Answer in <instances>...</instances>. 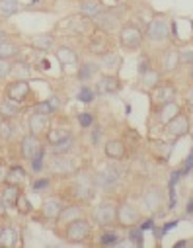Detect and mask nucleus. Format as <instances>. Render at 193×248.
Listing matches in <instances>:
<instances>
[{
    "instance_id": "obj_21",
    "label": "nucleus",
    "mask_w": 193,
    "mask_h": 248,
    "mask_svg": "<svg viewBox=\"0 0 193 248\" xmlns=\"http://www.w3.org/2000/svg\"><path fill=\"white\" fill-rule=\"evenodd\" d=\"M18 113H20V104L12 102L6 96H4V100H0V117H2V119H12Z\"/></svg>"
},
{
    "instance_id": "obj_42",
    "label": "nucleus",
    "mask_w": 193,
    "mask_h": 248,
    "mask_svg": "<svg viewBox=\"0 0 193 248\" xmlns=\"http://www.w3.org/2000/svg\"><path fill=\"white\" fill-rule=\"evenodd\" d=\"M78 100H80V102L90 104V102L94 100V92H92L88 86H82V88H80V92H78Z\"/></svg>"
},
{
    "instance_id": "obj_37",
    "label": "nucleus",
    "mask_w": 193,
    "mask_h": 248,
    "mask_svg": "<svg viewBox=\"0 0 193 248\" xmlns=\"http://www.w3.org/2000/svg\"><path fill=\"white\" fill-rule=\"evenodd\" d=\"M43 156H45V151H43V147L35 153V156L31 158V168H33V172H41L43 170Z\"/></svg>"
},
{
    "instance_id": "obj_18",
    "label": "nucleus",
    "mask_w": 193,
    "mask_h": 248,
    "mask_svg": "<svg viewBox=\"0 0 193 248\" xmlns=\"http://www.w3.org/2000/svg\"><path fill=\"white\" fill-rule=\"evenodd\" d=\"M160 82H162V75L158 71H154V69H150L145 75H141V88L147 90V92H152Z\"/></svg>"
},
{
    "instance_id": "obj_4",
    "label": "nucleus",
    "mask_w": 193,
    "mask_h": 248,
    "mask_svg": "<svg viewBox=\"0 0 193 248\" xmlns=\"http://www.w3.org/2000/svg\"><path fill=\"white\" fill-rule=\"evenodd\" d=\"M139 219H141V213H139L137 205L129 203V202H123V203L117 205V223L121 227L131 229V227H135L139 223Z\"/></svg>"
},
{
    "instance_id": "obj_5",
    "label": "nucleus",
    "mask_w": 193,
    "mask_h": 248,
    "mask_svg": "<svg viewBox=\"0 0 193 248\" xmlns=\"http://www.w3.org/2000/svg\"><path fill=\"white\" fill-rule=\"evenodd\" d=\"M64 236H67V240H71V242H84L90 236V223L82 217L71 221L67 231H64Z\"/></svg>"
},
{
    "instance_id": "obj_48",
    "label": "nucleus",
    "mask_w": 193,
    "mask_h": 248,
    "mask_svg": "<svg viewBox=\"0 0 193 248\" xmlns=\"http://www.w3.org/2000/svg\"><path fill=\"white\" fill-rule=\"evenodd\" d=\"M154 227H156V225H154V219H152V217H150V219H145V223L141 225L143 231H154Z\"/></svg>"
},
{
    "instance_id": "obj_2",
    "label": "nucleus",
    "mask_w": 193,
    "mask_h": 248,
    "mask_svg": "<svg viewBox=\"0 0 193 248\" xmlns=\"http://www.w3.org/2000/svg\"><path fill=\"white\" fill-rule=\"evenodd\" d=\"M119 180H121V170H119L115 164H111V166H107V168H102V170L94 176V184L98 186V188L105 190V192L115 190L117 184H119Z\"/></svg>"
},
{
    "instance_id": "obj_24",
    "label": "nucleus",
    "mask_w": 193,
    "mask_h": 248,
    "mask_svg": "<svg viewBox=\"0 0 193 248\" xmlns=\"http://www.w3.org/2000/svg\"><path fill=\"white\" fill-rule=\"evenodd\" d=\"M90 53H94V55H105V53H109L107 51V41H105V35L104 33H96L94 37H92V41H90Z\"/></svg>"
},
{
    "instance_id": "obj_32",
    "label": "nucleus",
    "mask_w": 193,
    "mask_h": 248,
    "mask_svg": "<svg viewBox=\"0 0 193 248\" xmlns=\"http://www.w3.org/2000/svg\"><path fill=\"white\" fill-rule=\"evenodd\" d=\"M18 53H20V49L16 43H12V41L0 43V59H14Z\"/></svg>"
},
{
    "instance_id": "obj_36",
    "label": "nucleus",
    "mask_w": 193,
    "mask_h": 248,
    "mask_svg": "<svg viewBox=\"0 0 193 248\" xmlns=\"http://www.w3.org/2000/svg\"><path fill=\"white\" fill-rule=\"evenodd\" d=\"M35 113H43V115H51V113H57V109L53 108V104L47 100V102H41V104H35L31 108Z\"/></svg>"
},
{
    "instance_id": "obj_19",
    "label": "nucleus",
    "mask_w": 193,
    "mask_h": 248,
    "mask_svg": "<svg viewBox=\"0 0 193 248\" xmlns=\"http://www.w3.org/2000/svg\"><path fill=\"white\" fill-rule=\"evenodd\" d=\"M62 202L60 200H57V198H49V200H45V203H43V215L47 217V219H59V215H60V211H62Z\"/></svg>"
},
{
    "instance_id": "obj_38",
    "label": "nucleus",
    "mask_w": 193,
    "mask_h": 248,
    "mask_svg": "<svg viewBox=\"0 0 193 248\" xmlns=\"http://www.w3.org/2000/svg\"><path fill=\"white\" fill-rule=\"evenodd\" d=\"M8 75H12V61L10 59H0V80L8 78Z\"/></svg>"
},
{
    "instance_id": "obj_9",
    "label": "nucleus",
    "mask_w": 193,
    "mask_h": 248,
    "mask_svg": "<svg viewBox=\"0 0 193 248\" xmlns=\"http://www.w3.org/2000/svg\"><path fill=\"white\" fill-rule=\"evenodd\" d=\"M143 205L150 213L160 211V207L164 205V192L160 188H156V186H150V188H147L145 194H143Z\"/></svg>"
},
{
    "instance_id": "obj_41",
    "label": "nucleus",
    "mask_w": 193,
    "mask_h": 248,
    "mask_svg": "<svg viewBox=\"0 0 193 248\" xmlns=\"http://www.w3.org/2000/svg\"><path fill=\"white\" fill-rule=\"evenodd\" d=\"M16 207L22 211V213H30L31 211V205H30V200L24 196V194H20V198H18V202H16Z\"/></svg>"
},
{
    "instance_id": "obj_26",
    "label": "nucleus",
    "mask_w": 193,
    "mask_h": 248,
    "mask_svg": "<svg viewBox=\"0 0 193 248\" xmlns=\"http://www.w3.org/2000/svg\"><path fill=\"white\" fill-rule=\"evenodd\" d=\"M181 111V108L178 106V102L174 100V102H170V104H164V106H160V121L162 123H168L174 115H178Z\"/></svg>"
},
{
    "instance_id": "obj_3",
    "label": "nucleus",
    "mask_w": 193,
    "mask_h": 248,
    "mask_svg": "<svg viewBox=\"0 0 193 248\" xmlns=\"http://www.w3.org/2000/svg\"><path fill=\"white\" fill-rule=\"evenodd\" d=\"M150 41H166L172 35V24L168 22L166 16H156L150 20L147 33H145Z\"/></svg>"
},
{
    "instance_id": "obj_14",
    "label": "nucleus",
    "mask_w": 193,
    "mask_h": 248,
    "mask_svg": "<svg viewBox=\"0 0 193 248\" xmlns=\"http://www.w3.org/2000/svg\"><path fill=\"white\" fill-rule=\"evenodd\" d=\"M39 149H41L39 137H35V135H31V133H30L28 137H24V139H22V156H24L26 160H31Z\"/></svg>"
},
{
    "instance_id": "obj_29",
    "label": "nucleus",
    "mask_w": 193,
    "mask_h": 248,
    "mask_svg": "<svg viewBox=\"0 0 193 248\" xmlns=\"http://www.w3.org/2000/svg\"><path fill=\"white\" fill-rule=\"evenodd\" d=\"M71 135H73V133H71L69 129H49V131H47V141H49V145L53 147V145L64 141V139L71 137Z\"/></svg>"
},
{
    "instance_id": "obj_54",
    "label": "nucleus",
    "mask_w": 193,
    "mask_h": 248,
    "mask_svg": "<svg viewBox=\"0 0 193 248\" xmlns=\"http://www.w3.org/2000/svg\"><path fill=\"white\" fill-rule=\"evenodd\" d=\"M0 232H2V229H0Z\"/></svg>"
},
{
    "instance_id": "obj_39",
    "label": "nucleus",
    "mask_w": 193,
    "mask_h": 248,
    "mask_svg": "<svg viewBox=\"0 0 193 248\" xmlns=\"http://www.w3.org/2000/svg\"><path fill=\"white\" fill-rule=\"evenodd\" d=\"M129 240L135 242L137 246H143L145 244V240H143V229H133L131 227V231H129Z\"/></svg>"
},
{
    "instance_id": "obj_13",
    "label": "nucleus",
    "mask_w": 193,
    "mask_h": 248,
    "mask_svg": "<svg viewBox=\"0 0 193 248\" xmlns=\"http://www.w3.org/2000/svg\"><path fill=\"white\" fill-rule=\"evenodd\" d=\"M179 65H181V53H179V49L172 47V49H168L162 55V71L164 73H174Z\"/></svg>"
},
{
    "instance_id": "obj_6",
    "label": "nucleus",
    "mask_w": 193,
    "mask_h": 248,
    "mask_svg": "<svg viewBox=\"0 0 193 248\" xmlns=\"http://www.w3.org/2000/svg\"><path fill=\"white\" fill-rule=\"evenodd\" d=\"M189 117L185 115V113H178V115H174L168 123H166V133L170 135V137H174V139H181V137H185L187 133H189Z\"/></svg>"
},
{
    "instance_id": "obj_27",
    "label": "nucleus",
    "mask_w": 193,
    "mask_h": 248,
    "mask_svg": "<svg viewBox=\"0 0 193 248\" xmlns=\"http://www.w3.org/2000/svg\"><path fill=\"white\" fill-rule=\"evenodd\" d=\"M18 198H20V188H18V186H14V184H8L6 190H4V198H2L4 205L6 207H14Z\"/></svg>"
},
{
    "instance_id": "obj_49",
    "label": "nucleus",
    "mask_w": 193,
    "mask_h": 248,
    "mask_svg": "<svg viewBox=\"0 0 193 248\" xmlns=\"http://www.w3.org/2000/svg\"><path fill=\"white\" fill-rule=\"evenodd\" d=\"M178 223H179V219H178V221H170V223H166V225L162 227V232H168L170 229H174V227H178Z\"/></svg>"
},
{
    "instance_id": "obj_53",
    "label": "nucleus",
    "mask_w": 193,
    "mask_h": 248,
    "mask_svg": "<svg viewBox=\"0 0 193 248\" xmlns=\"http://www.w3.org/2000/svg\"><path fill=\"white\" fill-rule=\"evenodd\" d=\"M4 207H6V205H4V202H2V200H0V213H2V211H4Z\"/></svg>"
},
{
    "instance_id": "obj_31",
    "label": "nucleus",
    "mask_w": 193,
    "mask_h": 248,
    "mask_svg": "<svg viewBox=\"0 0 193 248\" xmlns=\"http://www.w3.org/2000/svg\"><path fill=\"white\" fill-rule=\"evenodd\" d=\"M18 244V234L14 229H2L0 232V246H16Z\"/></svg>"
},
{
    "instance_id": "obj_34",
    "label": "nucleus",
    "mask_w": 193,
    "mask_h": 248,
    "mask_svg": "<svg viewBox=\"0 0 193 248\" xmlns=\"http://www.w3.org/2000/svg\"><path fill=\"white\" fill-rule=\"evenodd\" d=\"M96 71H98V65H94V63H84V65H80L78 80H90Z\"/></svg>"
},
{
    "instance_id": "obj_28",
    "label": "nucleus",
    "mask_w": 193,
    "mask_h": 248,
    "mask_svg": "<svg viewBox=\"0 0 193 248\" xmlns=\"http://www.w3.org/2000/svg\"><path fill=\"white\" fill-rule=\"evenodd\" d=\"M18 12V0H0V18H10Z\"/></svg>"
},
{
    "instance_id": "obj_35",
    "label": "nucleus",
    "mask_w": 193,
    "mask_h": 248,
    "mask_svg": "<svg viewBox=\"0 0 193 248\" xmlns=\"http://www.w3.org/2000/svg\"><path fill=\"white\" fill-rule=\"evenodd\" d=\"M14 133V127H12V121L10 119H2L0 121V141H8Z\"/></svg>"
},
{
    "instance_id": "obj_30",
    "label": "nucleus",
    "mask_w": 193,
    "mask_h": 248,
    "mask_svg": "<svg viewBox=\"0 0 193 248\" xmlns=\"http://www.w3.org/2000/svg\"><path fill=\"white\" fill-rule=\"evenodd\" d=\"M152 147H154V155L160 160H168V156L172 153V143H168V141H154Z\"/></svg>"
},
{
    "instance_id": "obj_7",
    "label": "nucleus",
    "mask_w": 193,
    "mask_h": 248,
    "mask_svg": "<svg viewBox=\"0 0 193 248\" xmlns=\"http://www.w3.org/2000/svg\"><path fill=\"white\" fill-rule=\"evenodd\" d=\"M6 98H10L12 102H16V104H24L28 98H30V94H31V90H30V84H28V80L26 78H16V80H12L8 86H6Z\"/></svg>"
},
{
    "instance_id": "obj_1",
    "label": "nucleus",
    "mask_w": 193,
    "mask_h": 248,
    "mask_svg": "<svg viewBox=\"0 0 193 248\" xmlns=\"http://www.w3.org/2000/svg\"><path fill=\"white\" fill-rule=\"evenodd\" d=\"M119 43L123 49L127 51H135L143 45V31L139 26H133V24H127L121 28L119 31Z\"/></svg>"
},
{
    "instance_id": "obj_46",
    "label": "nucleus",
    "mask_w": 193,
    "mask_h": 248,
    "mask_svg": "<svg viewBox=\"0 0 193 248\" xmlns=\"http://www.w3.org/2000/svg\"><path fill=\"white\" fill-rule=\"evenodd\" d=\"M49 186H51V180L43 178V180H37V182L33 184V190H35V192H39V190H45V188H49Z\"/></svg>"
},
{
    "instance_id": "obj_25",
    "label": "nucleus",
    "mask_w": 193,
    "mask_h": 248,
    "mask_svg": "<svg viewBox=\"0 0 193 248\" xmlns=\"http://www.w3.org/2000/svg\"><path fill=\"white\" fill-rule=\"evenodd\" d=\"M100 67L119 71V67H121V57H119L117 53H111V51H109V53H105V55L100 57Z\"/></svg>"
},
{
    "instance_id": "obj_12",
    "label": "nucleus",
    "mask_w": 193,
    "mask_h": 248,
    "mask_svg": "<svg viewBox=\"0 0 193 248\" xmlns=\"http://www.w3.org/2000/svg\"><path fill=\"white\" fill-rule=\"evenodd\" d=\"M28 125H30V133L31 135L41 137V135H47V131H49V119L43 113H33L30 117V121H28Z\"/></svg>"
},
{
    "instance_id": "obj_20",
    "label": "nucleus",
    "mask_w": 193,
    "mask_h": 248,
    "mask_svg": "<svg viewBox=\"0 0 193 248\" xmlns=\"http://www.w3.org/2000/svg\"><path fill=\"white\" fill-rule=\"evenodd\" d=\"M31 45L37 51H55V35H51V33H39L37 37L31 39Z\"/></svg>"
},
{
    "instance_id": "obj_23",
    "label": "nucleus",
    "mask_w": 193,
    "mask_h": 248,
    "mask_svg": "<svg viewBox=\"0 0 193 248\" xmlns=\"http://www.w3.org/2000/svg\"><path fill=\"white\" fill-rule=\"evenodd\" d=\"M80 217H82V207H80V205H71V207H69V205H64L57 221H62V223H71V221H74V219H80Z\"/></svg>"
},
{
    "instance_id": "obj_22",
    "label": "nucleus",
    "mask_w": 193,
    "mask_h": 248,
    "mask_svg": "<svg viewBox=\"0 0 193 248\" xmlns=\"http://www.w3.org/2000/svg\"><path fill=\"white\" fill-rule=\"evenodd\" d=\"M80 12L86 14V18L96 20L104 12V8H102V4L98 2V0H84V2L80 4Z\"/></svg>"
},
{
    "instance_id": "obj_44",
    "label": "nucleus",
    "mask_w": 193,
    "mask_h": 248,
    "mask_svg": "<svg viewBox=\"0 0 193 248\" xmlns=\"http://www.w3.org/2000/svg\"><path fill=\"white\" fill-rule=\"evenodd\" d=\"M150 63H152V61H150L148 57H143V59L139 61V73H141V75H145L147 71H150V69H152V67H150Z\"/></svg>"
},
{
    "instance_id": "obj_40",
    "label": "nucleus",
    "mask_w": 193,
    "mask_h": 248,
    "mask_svg": "<svg viewBox=\"0 0 193 248\" xmlns=\"http://www.w3.org/2000/svg\"><path fill=\"white\" fill-rule=\"evenodd\" d=\"M119 242H121V238L117 232H104L100 236V244H119Z\"/></svg>"
},
{
    "instance_id": "obj_50",
    "label": "nucleus",
    "mask_w": 193,
    "mask_h": 248,
    "mask_svg": "<svg viewBox=\"0 0 193 248\" xmlns=\"http://www.w3.org/2000/svg\"><path fill=\"white\" fill-rule=\"evenodd\" d=\"M185 100H187V106H189V108H193V86L187 90V96H185Z\"/></svg>"
},
{
    "instance_id": "obj_10",
    "label": "nucleus",
    "mask_w": 193,
    "mask_h": 248,
    "mask_svg": "<svg viewBox=\"0 0 193 248\" xmlns=\"http://www.w3.org/2000/svg\"><path fill=\"white\" fill-rule=\"evenodd\" d=\"M49 170H51L53 174H59V176H67V174L76 172V164H74V160H73L71 156L57 155L55 158H51Z\"/></svg>"
},
{
    "instance_id": "obj_16",
    "label": "nucleus",
    "mask_w": 193,
    "mask_h": 248,
    "mask_svg": "<svg viewBox=\"0 0 193 248\" xmlns=\"http://www.w3.org/2000/svg\"><path fill=\"white\" fill-rule=\"evenodd\" d=\"M119 88H121L119 78L113 75H105L98 80V92H102V94H115V92H119Z\"/></svg>"
},
{
    "instance_id": "obj_17",
    "label": "nucleus",
    "mask_w": 193,
    "mask_h": 248,
    "mask_svg": "<svg viewBox=\"0 0 193 248\" xmlns=\"http://www.w3.org/2000/svg\"><path fill=\"white\" fill-rule=\"evenodd\" d=\"M55 55H57V59H59V63L64 65V67L76 65V63H78V55H76V51L71 49V47H64V45H62V47H57Z\"/></svg>"
},
{
    "instance_id": "obj_15",
    "label": "nucleus",
    "mask_w": 193,
    "mask_h": 248,
    "mask_svg": "<svg viewBox=\"0 0 193 248\" xmlns=\"http://www.w3.org/2000/svg\"><path fill=\"white\" fill-rule=\"evenodd\" d=\"M127 155V149H125V143L119 141V139H111L105 143V156L107 158H113V160H121L125 158Z\"/></svg>"
},
{
    "instance_id": "obj_8",
    "label": "nucleus",
    "mask_w": 193,
    "mask_h": 248,
    "mask_svg": "<svg viewBox=\"0 0 193 248\" xmlns=\"http://www.w3.org/2000/svg\"><path fill=\"white\" fill-rule=\"evenodd\" d=\"M94 221L100 227H111L117 223V205L113 203H102L94 209Z\"/></svg>"
},
{
    "instance_id": "obj_33",
    "label": "nucleus",
    "mask_w": 193,
    "mask_h": 248,
    "mask_svg": "<svg viewBox=\"0 0 193 248\" xmlns=\"http://www.w3.org/2000/svg\"><path fill=\"white\" fill-rule=\"evenodd\" d=\"M73 147H74V137L71 135V137H67L64 141L53 145V153H55V155H67L69 151H73Z\"/></svg>"
},
{
    "instance_id": "obj_51",
    "label": "nucleus",
    "mask_w": 193,
    "mask_h": 248,
    "mask_svg": "<svg viewBox=\"0 0 193 248\" xmlns=\"http://www.w3.org/2000/svg\"><path fill=\"white\" fill-rule=\"evenodd\" d=\"M4 41H8V33L4 30H0V43H4Z\"/></svg>"
},
{
    "instance_id": "obj_45",
    "label": "nucleus",
    "mask_w": 193,
    "mask_h": 248,
    "mask_svg": "<svg viewBox=\"0 0 193 248\" xmlns=\"http://www.w3.org/2000/svg\"><path fill=\"white\" fill-rule=\"evenodd\" d=\"M78 121H80L82 127H90L92 121H94V117H92L90 113H80V115H78Z\"/></svg>"
},
{
    "instance_id": "obj_43",
    "label": "nucleus",
    "mask_w": 193,
    "mask_h": 248,
    "mask_svg": "<svg viewBox=\"0 0 193 248\" xmlns=\"http://www.w3.org/2000/svg\"><path fill=\"white\" fill-rule=\"evenodd\" d=\"M181 53V65H193V49H179Z\"/></svg>"
},
{
    "instance_id": "obj_11",
    "label": "nucleus",
    "mask_w": 193,
    "mask_h": 248,
    "mask_svg": "<svg viewBox=\"0 0 193 248\" xmlns=\"http://www.w3.org/2000/svg\"><path fill=\"white\" fill-rule=\"evenodd\" d=\"M176 88H174V84H170V82H160L154 90H152V100L158 104V106H164V104H170V102H174L176 100Z\"/></svg>"
},
{
    "instance_id": "obj_47",
    "label": "nucleus",
    "mask_w": 193,
    "mask_h": 248,
    "mask_svg": "<svg viewBox=\"0 0 193 248\" xmlns=\"http://www.w3.org/2000/svg\"><path fill=\"white\" fill-rule=\"evenodd\" d=\"M181 168H183V172H185V176H187V174H189V172L193 170V153H191V155H189V156H187V158L183 160V164H181Z\"/></svg>"
},
{
    "instance_id": "obj_52",
    "label": "nucleus",
    "mask_w": 193,
    "mask_h": 248,
    "mask_svg": "<svg viewBox=\"0 0 193 248\" xmlns=\"http://www.w3.org/2000/svg\"><path fill=\"white\" fill-rule=\"evenodd\" d=\"M187 213H193V198H191L189 203H187Z\"/></svg>"
}]
</instances>
